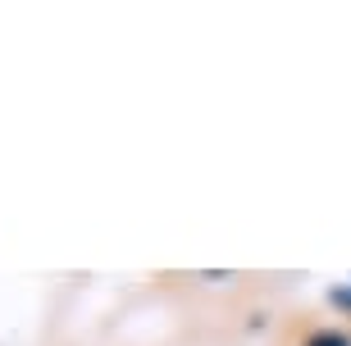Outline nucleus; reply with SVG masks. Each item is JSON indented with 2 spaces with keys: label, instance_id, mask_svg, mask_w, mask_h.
Masks as SVG:
<instances>
[{
  "label": "nucleus",
  "instance_id": "nucleus-1",
  "mask_svg": "<svg viewBox=\"0 0 351 346\" xmlns=\"http://www.w3.org/2000/svg\"><path fill=\"white\" fill-rule=\"evenodd\" d=\"M306 346H351V342H347V337H338V333H315Z\"/></svg>",
  "mask_w": 351,
  "mask_h": 346
},
{
  "label": "nucleus",
  "instance_id": "nucleus-2",
  "mask_svg": "<svg viewBox=\"0 0 351 346\" xmlns=\"http://www.w3.org/2000/svg\"><path fill=\"white\" fill-rule=\"evenodd\" d=\"M328 301H333V306H342V310H351V282L333 287V292H328Z\"/></svg>",
  "mask_w": 351,
  "mask_h": 346
}]
</instances>
